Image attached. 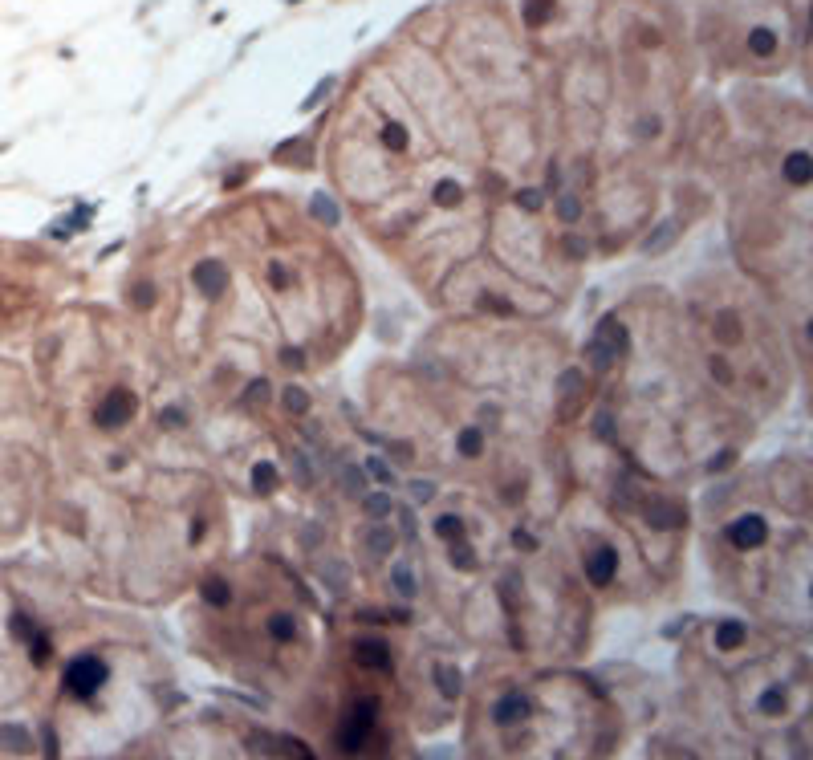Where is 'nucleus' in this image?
Returning a JSON list of instances; mask_svg holds the SVG:
<instances>
[{"mask_svg": "<svg viewBox=\"0 0 813 760\" xmlns=\"http://www.w3.org/2000/svg\"><path fill=\"white\" fill-rule=\"evenodd\" d=\"M107 684H110V667L102 659H94V654L74 659L69 671H66V687H69V695H77V700H94Z\"/></svg>", "mask_w": 813, "mask_h": 760, "instance_id": "f257e3e1", "label": "nucleus"}]
</instances>
